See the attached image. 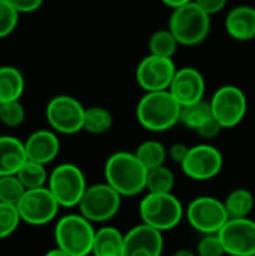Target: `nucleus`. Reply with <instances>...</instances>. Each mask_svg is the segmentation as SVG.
<instances>
[{
	"label": "nucleus",
	"instance_id": "nucleus-29",
	"mask_svg": "<svg viewBox=\"0 0 255 256\" xmlns=\"http://www.w3.org/2000/svg\"><path fill=\"white\" fill-rule=\"evenodd\" d=\"M26 194V188L17 176L0 177V202L17 206Z\"/></svg>",
	"mask_w": 255,
	"mask_h": 256
},
{
	"label": "nucleus",
	"instance_id": "nucleus-28",
	"mask_svg": "<svg viewBox=\"0 0 255 256\" xmlns=\"http://www.w3.org/2000/svg\"><path fill=\"white\" fill-rule=\"evenodd\" d=\"M179 45L180 44L168 28L156 30L155 33H152L149 39V54L173 58L177 52Z\"/></svg>",
	"mask_w": 255,
	"mask_h": 256
},
{
	"label": "nucleus",
	"instance_id": "nucleus-3",
	"mask_svg": "<svg viewBox=\"0 0 255 256\" xmlns=\"http://www.w3.org/2000/svg\"><path fill=\"white\" fill-rule=\"evenodd\" d=\"M210 15L204 12L194 0L171 10L168 30L183 46H197L204 42L210 33Z\"/></svg>",
	"mask_w": 255,
	"mask_h": 256
},
{
	"label": "nucleus",
	"instance_id": "nucleus-16",
	"mask_svg": "<svg viewBox=\"0 0 255 256\" xmlns=\"http://www.w3.org/2000/svg\"><path fill=\"white\" fill-rule=\"evenodd\" d=\"M170 93L180 104V106L200 102L206 94V80L203 74L192 66L180 68L177 69L170 86Z\"/></svg>",
	"mask_w": 255,
	"mask_h": 256
},
{
	"label": "nucleus",
	"instance_id": "nucleus-37",
	"mask_svg": "<svg viewBox=\"0 0 255 256\" xmlns=\"http://www.w3.org/2000/svg\"><path fill=\"white\" fill-rule=\"evenodd\" d=\"M204 12H207L210 16L221 12L225 6L228 0H194Z\"/></svg>",
	"mask_w": 255,
	"mask_h": 256
},
{
	"label": "nucleus",
	"instance_id": "nucleus-20",
	"mask_svg": "<svg viewBox=\"0 0 255 256\" xmlns=\"http://www.w3.org/2000/svg\"><path fill=\"white\" fill-rule=\"evenodd\" d=\"M26 90L23 72L15 66H0V104L20 100Z\"/></svg>",
	"mask_w": 255,
	"mask_h": 256
},
{
	"label": "nucleus",
	"instance_id": "nucleus-38",
	"mask_svg": "<svg viewBox=\"0 0 255 256\" xmlns=\"http://www.w3.org/2000/svg\"><path fill=\"white\" fill-rule=\"evenodd\" d=\"M165 6H168V8H171V9H177V8H180V6H183V4H188V3H191L192 0H161Z\"/></svg>",
	"mask_w": 255,
	"mask_h": 256
},
{
	"label": "nucleus",
	"instance_id": "nucleus-26",
	"mask_svg": "<svg viewBox=\"0 0 255 256\" xmlns=\"http://www.w3.org/2000/svg\"><path fill=\"white\" fill-rule=\"evenodd\" d=\"M212 117L213 116H212L210 104L206 99L182 106V111H180V123L191 130H197Z\"/></svg>",
	"mask_w": 255,
	"mask_h": 256
},
{
	"label": "nucleus",
	"instance_id": "nucleus-23",
	"mask_svg": "<svg viewBox=\"0 0 255 256\" xmlns=\"http://www.w3.org/2000/svg\"><path fill=\"white\" fill-rule=\"evenodd\" d=\"M134 153L138 160L147 168V171L165 165V160L168 158V148H165V146L158 140L143 141Z\"/></svg>",
	"mask_w": 255,
	"mask_h": 256
},
{
	"label": "nucleus",
	"instance_id": "nucleus-31",
	"mask_svg": "<svg viewBox=\"0 0 255 256\" xmlns=\"http://www.w3.org/2000/svg\"><path fill=\"white\" fill-rule=\"evenodd\" d=\"M26 120V110L20 100L2 104L0 106V123L6 128H18Z\"/></svg>",
	"mask_w": 255,
	"mask_h": 256
},
{
	"label": "nucleus",
	"instance_id": "nucleus-18",
	"mask_svg": "<svg viewBox=\"0 0 255 256\" xmlns=\"http://www.w3.org/2000/svg\"><path fill=\"white\" fill-rule=\"evenodd\" d=\"M225 32L230 38L239 42H249L255 39V8L249 4H239L233 8L224 22Z\"/></svg>",
	"mask_w": 255,
	"mask_h": 256
},
{
	"label": "nucleus",
	"instance_id": "nucleus-9",
	"mask_svg": "<svg viewBox=\"0 0 255 256\" xmlns=\"http://www.w3.org/2000/svg\"><path fill=\"white\" fill-rule=\"evenodd\" d=\"M86 108L71 94H57L47 104L45 117L56 134L75 135L83 130Z\"/></svg>",
	"mask_w": 255,
	"mask_h": 256
},
{
	"label": "nucleus",
	"instance_id": "nucleus-15",
	"mask_svg": "<svg viewBox=\"0 0 255 256\" xmlns=\"http://www.w3.org/2000/svg\"><path fill=\"white\" fill-rule=\"evenodd\" d=\"M164 232L140 224L125 232L122 256H162Z\"/></svg>",
	"mask_w": 255,
	"mask_h": 256
},
{
	"label": "nucleus",
	"instance_id": "nucleus-24",
	"mask_svg": "<svg viewBox=\"0 0 255 256\" xmlns=\"http://www.w3.org/2000/svg\"><path fill=\"white\" fill-rule=\"evenodd\" d=\"M113 122L114 118L110 110L104 106H89L86 108L83 130L92 135H102L113 128Z\"/></svg>",
	"mask_w": 255,
	"mask_h": 256
},
{
	"label": "nucleus",
	"instance_id": "nucleus-41",
	"mask_svg": "<svg viewBox=\"0 0 255 256\" xmlns=\"http://www.w3.org/2000/svg\"><path fill=\"white\" fill-rule=\"evenodd\" d=\"M0 106H2V104H0Z\"/></svg>",
	"mask_w": 255,
	"mask_h": 256
},
{
	"label": "nucleus",
	"instance_id": "nucleus-30",
	"mask_svg": "<svg viewBox=\"0 0 255 256\" xmlns=\"http://www.w3.org/2000/svg\"><path fill=\"white\" fill-rule=\"evenodd\" d=\"M21 224L17 206L0 202V240L11 237Z\"/></svg>",
	"mask_w": 255,
	"mask_h": 256
},
{
	"label": "nucleus",
	"instance_id": "nucleus-27",
	"mask_svg": "<svg viewBox=\"0 0 255 256\" xmlns=\"http://www.w3.org/2000/svg\"><path fill=\"white\" fill-rule=\"evenodd\" d=\"M174 183H176L174 172L167 165H161L158 168L149 170L147 182H146V192L147 194H173Z\"/></svg>",
	"mask_w": 255,
	"mask_h": 256
},
{
	"label": "nucleus",
	"instance_id": "nucleus-32",
	"mask_svg": "<svg viewBox=\"0 0 255 256\" xmlns=\"http://www.w3.org/2000/svg\"><path fill=\"white\" fill-rule=\"evenodd\" d=\"M20 14L8 0H0V39L11 36L18 26Z\"/></svg>",
	"mask_w": 255,
	"mask_h": 256
},
{
	"label": "nucleus",
	"instance_id": "nucleus-17",
	"mask_svg": "<svg viewBox=\"0 0 255 256\" xmlns=\"http://www.w3.org/2000/svg\"><path fill=\"white\" fill-rule=\"evenodd\" d=\"M24 150L27 160H33L47 166L59 156L60 140L54 130L39 129L27 136L24 141Z\"/></svg>",
	"mask_w": 255,
	"mask_h": 256
},
{
	"label": "nucleus",
	"instance_id": "nucleus-19",
	"mask_svg": "<svg viewBox=\"0 0 255 256\" xmlns=\"http://www.w3.org/2000/svg\"><path fill=\"white\" fill-rule=\"evenodd\" d=\"M26 160L24 141L9 135H0V177L17 176Z\"/></svg>",
	"mask_w": 255,
	"mask_h": 256
},
{
	"label": "nucleus",
	"instance_id": "nucleus-10",
	"mask_svg": "<svg viewBox=\"0 0 255 256\" xmlns=\"http://www.w3.org/2000/svg\"><path fill=\"white\" fill-rule=\"evenodd\" d=\"M213 118L222 129L239 126L248 112V99L245 92L233 84L221 86L209 100Z\"/></svg>",
	"mask_w": 255,
	"mask_h": 256
},
{
	"label": "nucleus",
	"instance_id": "nucleus-13",
	"mask_svg": "<svg viewBox=\"0 0 255 256\" xmlns=\"http://www.w3.org/2000/svg\"><path fill=\"white\" fill-rule=\"evenodd\" d=\"M177 68L173 58L149 54L138 63L135 69V80L144 93L170 90Z\"/></svg>",
	"mask_w": 255,
	"mask_h": 256
},
{
	"label": "nucleus",
	"instance_id": "nucleus-11",
	"mask_svg": "<svg viewBox=\"0 0 255 256\" xmlns=\"http://www.w3.org/2000/svg\"><path fill=\"white\" fill-rule=\"evenodd\" d=\"M224 166V158L219 148L203 142L189 147V153L180 165L183 174L195 182H209L218 177Z\"/></svg>",
	"mask_w": 255,
	"mask_h": 256
},
{
	"label": "nucleus",
	"instance_id": "nucleus-14",
	"mask_svg": "<svg viewBox=\"0 0 255 256\" xmlns=\"http://www.w3.org/2000/svg\"><path fill=\"white\" fill-rule=\"evenodd\" d=\"M225 254L230 256H255V220L251 218L230 219L218 232Z\"/></svg>",
	"mask_w": 255,
	"mask_h": 256
},
{
	"label": "nucleus",
	"instance_id": "nucleus-40",
	"mask_svg": "<svg viewBox=\"0 0 255 256\" xmlns=\"http://www.w3.org/2000/svg\"><path fill=\"white\" fill-rule=\"evenodd\" d=\"M173 256H197V254L189 249H179L173 254Z\"/></svg>",
	"mask_w": 255,
	"mask_h": 256
},
{
	"label": "nucleus",
	"instance_id": "nucleus-1",
	"mask_svg": "<svg viewBox=\"0 0 255 256\" xmlns=\"http://www.w3.org/2000/svg\"><path fill=\"white\" fill-rule=\"evenodd\" d=\"M147 172V168L131 152H116L104 165L105 183L122 198H131L146 192Z\"/></svg>",
	"mask_w": 255,
	"mask_h": 256
},
{
	"label": "nucleus",
	"instance_id": "nucleus-22",
	"mask_svg": "<svg viewBox=\"0 0 255 256\" xmlns=\"http://www.w3.org/2000/svg\"><path fill=\"white\" fill-rule=\"evenodd\" d=\"M224 206L230 219L249 218L255 206L254 194L249 189L237 188L227 195V198L224 200Z\"/></svg>",
	"mask_w": 255,
	"mask_h": 256
},
{
	"label": "nucleus",
	"instance_id": "nucleus-12",
	"mask_svg": "<svg viewBox=\"0 0 255 256\" xmlns=\"http://www.w3.org/2000/svg\"><path fill=\"white\" fill-rule=\"evenodd\" d=\"M21 222L32 226H44L53 222L62 208L48 188L26 190L21 201L17 204Z\"/></svg>",
	"mask_w": 255,
	"mask_h": 256
},
{
	"label": "nucleus",
	"instance_id": "nucleus-25",
	"mask_svg": "<svg viewBox=\"0 0 255 256\" xmlns=\"http://www.w3.org/2000/svg\"><path fill=\"white\" fill-rule=\"evenodd\" d=\"M17 177L23 183L26 190H33V189L47 188L50 174L47 172L45 165L33 160H26L24 165L17 172Z\"/></svg>",
	"mask_w": 255,
	"mask_h": 256
},
{
	"label": "nucleus",
	"instance_id": "nucleus-21",
	"mask_svg": "<svg viewBox=\"0 0 255 256\" xmlns=\"http://www.w3.org/2000/svg\"><path fill=\"white\" fill-rule=\"evenodd\" d=\"M125 234L116 226H102L96 230L92 256H122Z\"/></svg>",
	"mask_w": 255,
	"mask_h": 256
},
{
	"label": "nucleus",
	"instance_id": "nucleus-39",
	"mask_svg": "<svg viewBox=\"0 0 255 256\" xmlns=\"http://www.w3.org/2000/svg\"><path fill=\"white\" fill-rule=\"evenodd\" d=\"M44 256H71V255H68L65 250H62V249H59V248L56 246L54 249H51V250H48L47 254H44Z\"/></svg>",
	"mask_w": 255,
	"mask_h": 256
},
{
	"label": "nucleus",
	"instance_id": "nucleus-33",
	"mask_svg": "<svg viewBox=\"0 0 255 256\" xmlns=\"http://www.w3.org/2000/svg\"><path fill=\"white\" fill-rule=\"evenodd\" d=\"M197 256H224L225 249L224 244L219 238L218 234H207L203 236L197 244V250H195Z\"/></svg>",
	"mask_w": 255,
	"mask_h": 256
},
{
	"label": "nucleus",
	"instance_id": "nucleus-36",
	"mask_svg": "<svg viewBox=\"0 0 255 256\" xmlns=\"http://www.w3.org/2000/svg\"><path fill=\"white\" fill-rule=\"evenodd\" d=\"M188 153H189V147L186 144H182V142H176V144H173L168 148V158L173 162L179 164V165L183 164V160L186 159Z\"/></svg>",
	"mask_w": 255,
	"mask_h": 256
},
{
	"label": "nucleus",
	"instance_id": "nucleus-5",
	"mask_svg": "<svg viewBox=\"0 0 255 256\" xmlns=\"http://www.w3.org/2000/svg\"><path fill=\"white\" fill-rule=\"evenodd\" d=\"M141 222L161 231L174 230L185 218V207L173 194H146L138 206Z\"/></svg>",
	"mask_w": 255,
	"mask_h": 256
},
{
	"label": "nucleus",
	"instance_id": "nucleus-7",
	"mask_svg": "<svg viewBox=\"0 0 255 256\" xmlns=\"http://www.w3.org/2000/svg\"><path fill=\"white\" fill-rule=\"evenodd\" d=\"M122 196L108 183L90 184L78 204V213L92 224H105L116 218Z\"/></svg>",
	"mask_w": 255,
	"mask_h": 256
},
{
	"label": "nucleus",
	"instance_id": "nucleus-35",
	"mask_svg": "<svg viewBox=\"0 0 255 256\" xmlns=\"http://www.w3.org/2000/svg\"><path fill=\"white\" fill-rule=\"evenodd\" d=\"M18 14H33L42 4L44 0H8Z\"/></svg>",
	"mask_w": 255,
	"mask_h": 256
},
{
	"label": "nucleus",
	"instance_id": "nucleus-34",
	"mask_svg": "<svg viewBox=\"0 0 255 256\" xmlns=\"http://www.w3.org/2000/svg\"><path fill=\"white\" fill-rule=\"evenodd\" d=\"M221 130H222V126L212 117V118L207 120L201 128H198L195 132H197L204 141H210V140L216 138V136L221 134Z\"/></svg>",
	"mask_w": 255,
	"mask_h": 256
},
{
	"label": "nucleus",
	"instance_id": "nucleus-8",
	"mask_svg": "<svg viewBox=\"0 0 255 256\" xmlns=\"http://www.w3.org/2000/svg\"><path fill=\"white\" fill-rule=\"evenodd\" d=\"M185 218L189 226L203 236L218 234L230 220L224 201L210 195L192 200L185 208Z\"/></svg>",
	"mask_w": 255,
	"mask_h": 256
},
{
	"label": "nucleus",
	"instance_id": "nucleus-4",
	"mask_svg": "<svg viewBox=\"0 0 255 256\" xmlns=\"http://www.w3.org/2000/svg\"><path fill=\"white\" fill-rule=\"evenodd\" d=\"M96 230L80 213L62 216L54 226L56 246L71 256H90Z\"/></svg>",
	"mask_w": 255,
	"mask_h": 256
},
{
	"label": "nucleus",
	"instance_id": "nucleus-6",
	"mask_svg": "<svg viewBox=\"0 0 255 256\" xmlns=\"http://www.w3.org/2000/svg\"><path fill=\"white\" fill-rule=\"evenodd\" d=\"M47 188L50 189L60 207L72 208L78 207L89 184L83 170L74 164L66 162L57 165L50 172Z\"/></svg>",
	"mask_w": 255,
	"mask_h": 256
},
{
	"label": "nucleus",
	"instance_id": "nucleus-2",
	"mask_svg": "<svg viewBox=\"0 0 255 256\" xmlns=\"http://www.w3.org/2000/svg\"><path fill=\"white\" fill-rule=\"evenodd\" d=\"M180 104L170 90L144 93L137 104L135 116L140 126L149 132H165L180 123Z\"/></svg>",
	"mask_w": 255,
	"mask_h": 256
}]
</instances>
